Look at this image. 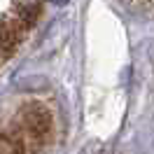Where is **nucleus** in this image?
<instances>
[{"label": "nucleus", "instance_id": "1", "mask_svg": "<svg viewBox=\"0 0 154 154\" xmlns=\"http://www.w3.org/2000/svg\"><path fill=\"white\" fill-rule=\"evenodd\" d=\"M131 10L140 12V14H147V17H154V0H124Z\"/></svg>", "mask_w": 154, "mask_h": 154}]
</instances>
